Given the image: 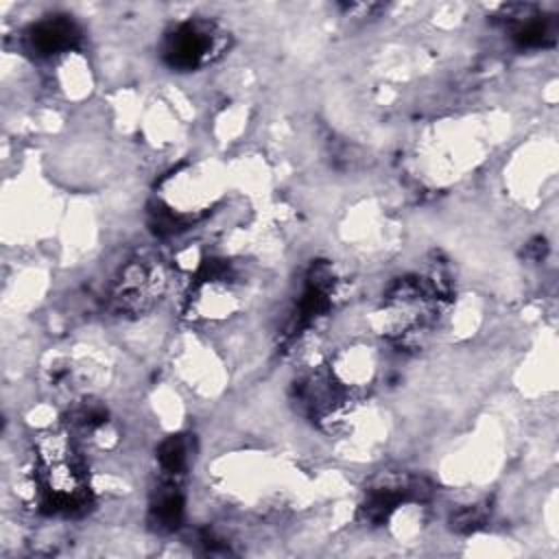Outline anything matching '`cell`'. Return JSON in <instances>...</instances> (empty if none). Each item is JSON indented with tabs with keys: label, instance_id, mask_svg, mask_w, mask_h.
<instances>
[{
	"label": "cell",
	"instance_id": "2",
	"mask_svg": "<svg viewBox=\"0 0 559 559\" xmlns=\"http://www.w3.org/2000/svg\"><path fill=\"white\" fill-rule=\"evenodd\" d=\"M164 290L162 273L142 260L129 262L114 284V306L122 314H142Z\"/></svg>",
	"mask_w": 559,
	"mask_h": 559
},
{
	"label": "cell",
	"instance_id": "1",
	"mask_svg": "<svg viewBox=\"0 0 559 559\" xmlns=\"http://www.w3.org/2000/svg\"><path fill=\"white\" fill-rule=\"evenodd\" d=\"M225 48V33L207 20L181 24L166 44V57L173 66L192 70L210 63Z\"/></svg>",
	"mask_w": 559,
	"mask_h": 559
},
{
	"label": "cell",
	"instance_id": "3",
	"mask_svg": "<svg viewBox=\"0 0 559 559\" xmlns=\"http://www.w3.org/2000/svg\"><path fill=\"white\" fill-rule=\"evenodd\" d=\"M76 35L79 33L70 20L50 17V20H44L37 26H33L31 46L41 55H55V52L68 50L72 46V41L76 39Z\"/></svg>",
	"mask_w": 559,
	"mask_h": 559
}]
</instances>
